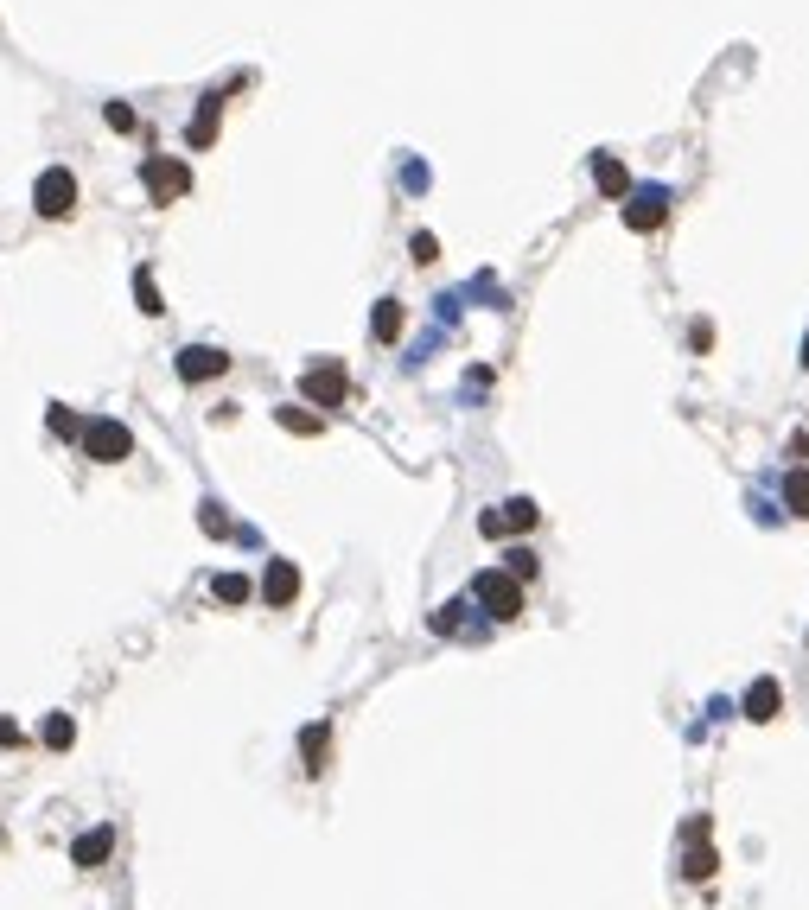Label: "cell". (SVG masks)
Instances as JSON below:
<instances>
[{"label":"cell","mask_w":809,"mask_h":910,"mask_svg":"<svg viewBox=\"0 0 809 910\" xmlns=\"http://www.w3.org/2000/svg\"><path fill=\"white\" fill-rule=\"evenodd\" d=\"M300 395L313 401V408H344V395H351V376H344L338 357H325V363H313V370L300 376Z\"/></svg>","instance_id":"5b68a950"},{"label":"cell","mask_w":809,"mask_h":910,"mask_svg":"<svg viewBox=\"0 0 809 910\" xmlns=\"http://www.w3.org/2000/svg\"><path fill=\"white\" fill-rule=\"evenodd\" d=\"M223 370H230V357H223L217 344H185L179 350V376L185 382H217Z\"/></svg>","instance_id":"9c48e42d"},{"label":"cell","mask_w":809,"mask_h":910,"mask_svg":"<svg viewBox=\"0 0 809 910\" xmlns=\"http://www.w3.org/2000/svg\"><path fill=\"white\" fill-rule=\"evenodd\" d=\"M618 210H625V230L650 236V230H663V223H669V191L663 185H631Z\"/></svg>","instance_id":"277c9868"},{"label":"cell","mask_w":809,"mask_h":910,"mask_svg":"<svg viewBox=\"0 0 809 910\" xmlns=\"http://www.w3.org/2000/svg\"><path fill=\"white\" fill-rule=\"evenodd\" d=\"M51 433H58V440H77V433H83V420H77L71 408H51Z\"/></svg>","instance_id":"484cf974"},{"label":"cell","mask_w":809,"mask_h":910,"mask_svg":"<svg viewBox=\"0 0 809 910\" xmlns=\"http://www.w3.org/2000/svg\"><path fill=\"white\" fill-rule=\"evenodd\" d=\"M32 210H39V217H71L77 210V179L64 166H45L39 185H32Z\"/></svg>","instance_id":"8992f818"},{"label":"cell","mask_w":809,"mask_h":910,"mask_svg":"<svg viewBox=\"0 0 809 910\" xmlns=\"http://www.w3.org/2000/svg\"><path fill=\"white\" fill-rule=\"evenodd\" d=\"M217 121H223V96H204L198 115H192V128H185V147H211V140H217Z\"/></svg>","instance_id":"7c38bea8"},{"label":"cell","mask_w":809,"mask_h":910,"mask_svg":"<svg viewBox=\"0 0 809 910\" xmlns=\"http://www.w3.org/2000/svg\"><path fill=\"white\" fill-rule=\"evenodd\" d=\"M83 452H90L96 465H122V459H134V433L122 427V420H83Z\"/></svg>","instance_id":"3957f363"},{"label":"cell","mask_w":809,"mask_h":910,"mask_svg":"<svg viewBox=\"0 0 809 910\" xmlns=\"http://www.w3.org/2000/svg\"><path fill=\"white\" fill-rule=\"evenodd\" d=\"M536 522H542V510H536V503H529V497H510V503H497V510H485V516H478V529H485L491 541H504V535H529Z\"/></svg>","instance_id":"52a82bcc"},{"label":"cell","mask_w":809,"mask_h":910,"mask_svg":"<svg viewBox=\"0 0 809 910\" xmlns=\"http://www.w3.org/2000/svg\"><path fill=\"white\" fill-rule=\"evenodd\" d=\"M408 255H415V261H421V268H427V261H440V236H427V230H415V236H408Z\"/></svg>","instance_id":"cb8c5ba5"},{"label":"cell","mask_w":809,"mask_h":910,"mask_svg":"<svg viewBox=\"0 0 809 910\" xmlns=\"http://www.w3.org/2000/svg\"><path fill=\"white\" fill-rule=\"evenodd\" d=\"M211 592H217L223 605H249V599H255V586L243 580V573H217V580H211Z\"/></svg>","instance_id":"e0dca14e"},{"label":"cell","mask_w":809,"mask_h":910,"mask_svg":"<svg viewBox=\"0 0 809 910\" xmlns=\"http://www.w3.org/2000/svg\"><path fill=\"white\" fill-rule=\"evenodd\" d=\"M733 713H746L752 726H771V720L784 713V688H778V675H759V681L746 688V700H739Z\"/></svg>","instance_id":"ba28073f"},{"label":"cell","mask_w":809,"mask_h":910,"mask_svg":"<svg viewBox=\"0 0 809 910\" xmlns=\"http://www.w3.org/2000/svg\"><path fill=\"white\" fill-rule=\"evenodd\" d=\"M141 185L153 204H179L185 191H192V166L172 160V153H153V160H141Z\"/></svg>","instance_id":"7a4b0ae2"},{"label":"cell","mask_w":809,"mask_h":910,"mask_svg":"<svg viewBox=\"0 0 809 910\" xmlns=\"http://www.w3.org/2000/svg\"><path fill=\"white\" fill-rule=\"evenodd\" d=\"M102 121H109L115 134H134V128H141V115H134L128 102H109V109H102Z\"/></svg>","instance_id":"603a6c76"},{"label":"cell","mask_w":809,"mask_h":910,"mask_svg":"<svg viewBox=\"0 0 809 910\" xmlns=\"http://www.w3.org/2000/svg\"><path fill=\"white\" fill-rule=\"evenodd\" d=\"M134 300H141V312H147V319H160V287H153V274L147 268H134Z\"/></svg>","instance_id":"ffe728a7"},{"label":"cell","mask_w":809,"mask_h":910,"mask_svg":"<svg viewBox=\"0 0 809 910\" xmlns=\"http://www.w3.org/2000/svg\"><path fill=\"white\" fill-rule=\"evenodd\" d=\"M784 510H790V516H809V471H803V465L784 478Z\"/></svg>","instance_id":"ac0fdd59"},{"label":"cell","mask_w":809,"mask_h":910,"mask_svg":"<svg viewBox=\"0 0 809 910\" xmlns=\"http://www.w3.org/2000/svg\"><path fill=\"white\" fill-rule=\"evenodd\" d=\"M714 866H720V860H714L708 834H695V840H688V860H682V879H688V885H708V879H714Z\"/></svg>","instance_id":"4fadbf2b"},{"label":"cell","mask_w":809,"mask_h":910,"mask_svg":"<svg viewBox=\"0 0 809 910\" xmlns=\"http://www.w3.org/2000/svg\"><path fill=\"white\" fill-rule=\"evenodd\" d=\"M109 847H115V828H96V834H77V847H71V860H77V866H102V860H109Z\"/></svg>","instance_id":"5bb4252c"},{"label":"cell","mask_w":809,"mask_h":910,"mask_svg":"<svg viewBox=\"0 0 809 910\" xmlns=\"http://www.w3.org/2000/svg\"><path fill=\"white\" fill-rule=\"evenodd\" d=\"M593 185H599V198H625L631 191V172L618 153H593Z\"/></svg>","instance_id":"8fae6325"},{"label":"cell","mask_w":809,"mask_h":910,"mask_svg":"<svg viewBox=\"0 0 809 910\" xmlns=\"http://www.w3.org/2000/svg\"><path fill=\"white\" fill-rule=\"evenodd\" d=\"M803 370H809V338H803Z\"/></svg>","instance_id":"4316f807"},{"label":"cell","mask_w":809,"mask_h":910,"mask_svg":"<svg viewBox=\"0 0 809 910\" xmlns=\"http://www.w3.org/2000/svg\"><path fill=\"white\" fill-rule=\"evenodd\" d=\"M71 739H77V726L64 720V713H51V720H45V745L51 751H71Z\"/></svg>","instance_id":"44dd1931"},{"label":"cell","mask_w":809,"mask_h":910,"mask_svg":"<svg viewBox=\"0 0 809 910\" xmlns=\"http://www.w3.org/2000/svg\"><path fill=\"white\" fill-rule=\"evenodd\" d=\"M274 420H281L287 433H300V440H313V433L325 427V420H319V414H306V408H274Z\"/></svg>","instance_id":"d6986e66"},{"label":"cell","mask_w":809,"mask_h":910,"mask_svg":"<svg viewBox=\"0 0 809 910\" xmlns=\"http://www.w3.org/2000/svg\"><path fill=\"white\" fill-rule=\"evenodd\" d=\"M198 522H204V535H236V529H230V516H223V503H204Z\"/></svg>","instance_id":"d4e9b609"},{"label":"cell","mask_w":809,"mask_h":910,"mask_svg":"<svg viewBox=\"0 0 809 910\" xmlns=\"http://www.w3.org/2000/svg\"><path fill=\"white\" fill-rule=\"evenodd\" d=\"M504 573H510V580H536V554H529V548H510V554H504Z\"/></svg>","instance_id":"7402d4cb"},{"label":"cell","mask_w":809,"mask_h":910,"mask_svg":"<svg viewBox=\"0 0 809 910\" xmlns=\"http://www.w3.org/2000/svg\"><path fill=\"white\" fill-rule=\"evenodd\" d=\"M370 331H376V344H395V338H402V300H376Z\"/></svg>","instance_id":"9a60e30c"},{"label":"cell","mask_w":809,"mask_h":910,"mask_svg":"<svg viewBox=\"0 0 809 910\" xmlns=\"http://www.w3.org/2000/svg\"><path fill=\"white\" fill-rule=\"evenodd\" d=\"M472 599L491 611L497 624H510V618H523V580H510L504 567H491V573H478L472 580Z\"/></svg>","instance_id":"6da1fadb"},{"label":"cell","mask_w":809,"mask_h":910,"mask_svg":"<svg viewBox=\"0 0 809 910\" xmlns=\"http://www.w3.org/2000/svg\"><path fill=\"white\" fill-rule=\"evenodd\" d=\"M325 745H332V726H306L300 732V751H306V777H319V770H325Z\"/></svg>","instance_id":"2e32d148"},{"label":"cell","mask_w":809,"mask_h":910,"mask_svg":"<svg viewBox=\"0 0 809 910\" xmlns=\"http://www.w3.org/2000/svg\"><path fill=\"white\" fill-rule=\"evenodd\" d=\"M262 599H268V605H294V599H300V567H294V560H268Z\"/></svg>","instance_id":"30bf717a"}]
</instances>
